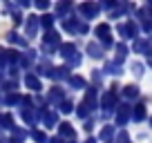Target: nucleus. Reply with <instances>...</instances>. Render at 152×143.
Segmentation results:
<instances>
[{
    "mask_svg": "<svg viewBox=\"0 0 152 143\" xmlns=\"http://www.w3.org/2000/svg\"><path fill=\"white\" fill-rule=\"evenodd\" d=\"M96 34H99V38L103 40L105 45H110L112 40H110V29H107V25H101L99 29H96Z\"/></svg>",
    "mask_w": 152,
    "mask_h": 143,
    "instance_id": "f257e3e1",
    "label": "nucleus"
},
{
    "mask_svg": "<svg viewBox=\"0 0 152 143\" xmlns=\"http://www.w3.org/2000/svg\"><path fill=\"white\" fill-rule=\"evenodd\" d=\"M81 9H83V11H85V14H92V16H94V14H96V11H99V7H96V5H90V7H87V5H83V7H81Z\"/></svg>",
    "mask_w": 152,
    "mask_h": 143,
    "instance_id": "f03ea898",
    "label": "nucleus"
},
{
    "mask_svg": "<svg viewBox=\"0 0 152 143\" xmlns=\"http://www.w3.org/2000/svg\"><path fill=\"white\" fill-rule=\"evenodd\" d=\"M125 96H130V98H134V96H137V87H125Z\"/></svg>",
    "mask_w": 152,
    "mask_h": 143,
    "instance_id": "7ed1b4c3",
    "label": "nucleus"
},
{
    "mask_svg": "<svg viewBox=\"0 0 152 143\" xmlns=\"http://www.w3.org/2000/svg\"><path fill=\"white\" fill-rule=\"evenodd\" d=\"M134 116H137V119H143V116H145V110H143V105L137 110V114H134Z\"/></svg>",
    "mask_w": 152,
    "mask_h": 143,
    "instance_id": "20e7f679",
    "label": "nucleus"
},
{
    "mask_svg": "<svg viewBox=\"0 0 152 143\" xmlns=\"http://www.w3.org/2000/svg\"><path fill=\"white\" fill-rule=\"evenodd\" d=\"M119 141H121V143H130V139H128V134H123V136H121Z\"/></svg>",
    "mask_w": 152,
    "mask_h": 143,
    "instance_id": "39448f33",
    "label": "nucleus"
}]
</instances>
